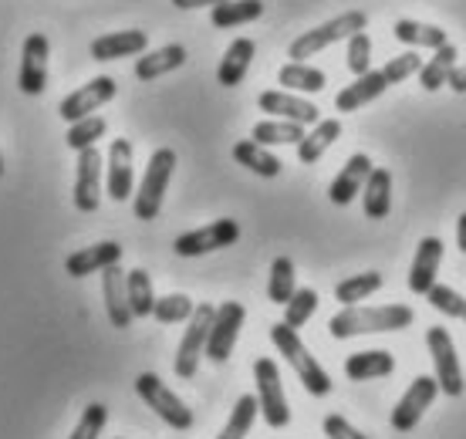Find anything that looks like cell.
Listing matches in <instances>:
<instances>
[{
    "label": "cell",
    "instance_id": "cell-18",
    "mask_svg": "<svg viewBox=\"0 0 466 439\" xmlns=\"http://www.w3.org/2000/svg\"><path fill=\"white\" fill-rule=\"evenodd\" d=\"M118 260H122V247L116 240H102L68 254L65 271H68L71 278H88V274H102L108 264H118Z\"/></svg>",
    "mask_w": 466,
    "mask_h": 439
},
{
    "label": "cell",
    "instance_id": "cell-20",
    "mask_svg": "<svg viewBox=\"0 0 466 439\" xmlns=\"http://www.w3.org/2000/svg\"><path fill=\"white\" fill-rule=\"evenodd\" d=\"M102 294H106V311L112 328H128L132 324V308L126 294V271L118 264H108L102 271Z\"/></svg>",
    "mask_w": 466,
    "mask_h": 439
},
{
    "label": "cell",
    "instance_id": "cell-35",
    "mask_svg": "<svg viewBox=\"0 0 466 439\" xmlns=\"http://www.w3.org/2000/svg\"><path fill=\"white\" fill-rule=\"evenodd\" d=\"M385 278L379 274V271H365V274H355V278H345L339 281V288H335V298L349 308V304H359V301L372 298L375 291L382 288Z\"/></svg>",
    "mask_w": 466,
    "mask_h": 439
},
{
    "label": "cell",
    "instance_id": "cell-31",
    "mask_svg": "<svg viewBox=\"0 0 466 439\" xmlns=\"http://www.w3.org/2000/svg\"><path fill=\"white\" fill-rule=\"evenodd\" d=\"M260 14H264V0H223V4L213 7L210 21L213 27L227 31V27H240V24L257 21Z\"/></svg>",
    "mask_w": 466,
    "mask_h": 439
},
{
    "label": "cell",
    "instance_id": "cell-41",
    "mask_svg": "<svg viewBox=\"0 0 466 439\" xmlns=\"http://www.w3.org/2000/svg\"><path fill=\"white\" fill-rule=\"evenodd\" d=\"M106 423H108V405H102V403L85 405L82 419H78V426H75V433H71L68 439H98L102 429H106Z\"/></svg>",
    "mask_w": 466,
    "mask_h": 439
},
{
    "label": "cell",
    "instance_id": "cell-40",
    "mask_svg": "<svg viewBox=\"0 0 466 439\" xmlns=\"http://www.w3.org/2000/svg\"><path fill=\"white\" fill-rule=\"evenodd\" d=\"M193 308H197V304H193L187 294H166V298H156L152 318L159 324H179V322H189Z\"/></svg>",
    "mask_w": 466,
    "mask_h": 439
},
{
    "label": "cell",
    "instance_id": "cell-8",
    "mask_svg": "<svg viewBox=\"0 0 466 439\" xmlns=\"http://www.w3.org/2000/svg\"><path fill=\"white\" fill-rule=\"evenodd\" d=\"M426 345H430L432 369H436L432 379H436V385H440V393L460 399L466 389V379H463V369H460V359H456V348H453L450 332H446V328H430V332H426Z\"/></svg>",
    "mask_w": 466,
    "mask_h": 439
},
{
    "label": "cell",
    "instance_id": "cell-17",
    "mask_svg": "<svg viewBox=\"0 0 466 439\" xmlns=\"http://www.w3.org/2000/svg\"><path fill=\"white\" fill-rule=\"evenodd\" d=\"M257 105H260V112L278 116V118H284V122H298V126H315L318 122V105H311L308 98H301V95L264 92L257 98Z\"/></svg>",
    "mask_w": 466,
    "mask_h": 439
},
{
    "label": "cell",
    "instance_id": "cell-48",
    "mask_svg": "<svg viewBox=\"0 0 466 439\" xmlns=\"http://www.w3.org/2000/svg\"><path fill=\"white\" fill-rule=\"evenodd\" d=\"M456 243H460V250L466 254V213H460V220H456Z\"/></svg>",
    "mask_w": 466,
    "mask_h": 439
},
{
    "label": "cell",
    "instance_id": "cell-2",
    "mask_svg": "<svg viewBox=\"0 0 466 439\" xmlns=\"http://www.w3.org/2000/svg\"><path fill=\"white\" fill-rule=\"evenodd\" d=\"M270 342H274L280 355L288 359V365L298 372V379H301V385L308 389V393L318 395V399L331 393V375H328V372L321 369V362L308 352V345L298 338V332H294V328H288L284 322L270 324Z\"/></svg>",
    "mask_w": 466,
    "mask_h": 439
},
{
    "label": "cell",
    "instance_id": "cell-49",
    "mask_svg": "<svg viewBox=\"0 0 466 439\" xmlns=\"http://www.w3.org/2000/svg\"><path fill=\"white\" fill-rule=\"evenodd\" d=\"M0 176H4V159H0Z\"/></svg>",
    "mask_w": 466,
    "mask_h": 439
},
{
    "label": "cell",
    "instance_id": "cell-15",
    "mask_svg": "<svg viewBox=\"0 0 466 439\" xmlns=\"http://www.w3.org/2000/svg\"><path fill=\"white\" fill-rule=\"evenodd\" d=\"M369 173H372V159H369L365 152H355V156L341 166V173L331 179V186H328V199H331L335 207H349L351 199L361 193V186H365Z\"/></svg>",
    "mask_w": 466,
    "mask_h": 439
},
{
    "label": "cell",
    "instance_id": "cell-1",
    "mask_svg": "<svg viewBox=\"0 0 466 439\" xmlns=\"http://www.w3.org/2000/svg\"><path fill=\"white\" fill-rule=\"evenodd\" d=\"M416 322L412 308L406 304H382V308H359V304H349L341 308L339 314H331L328 322V335L345 342V338H359V335H375V332H402Z\"/></svg>",
    "mask_w": 466,
    "mask_h": 439
},
{
    "label": "cell",
    "instance_id": "cell-13",
    "mask_svg": "<svg viewBox=\"0 0 466 439\" xmlns=\"http://www.w3.org/2000/svg\"><path fill=\"white\" fill-rule=\"evenodd\" d=\"M75 207L82 213H95L102 207V152L88 146L78 152V173H75Z\"/></svg>",
    "mask_w": 466,
    "mask_h": 439
},
{
    "label": "cell",
    "instance_id": "cell-36",
    "mask_svg": "<svg viewBox=\"0 0 466 439\" xmlns=\"http://www.w3.org/2000/svg\"><path fill=\"white\" fill-rule=\"evenodd\" d=\"M294 291H298V281H294V260L291 257H278V260L270 264V281H268L270 304H288Z\"/></svg>",
    "mask_w": 466,
    "mask_h": 439
},
{
    "label": "cell",
    "instance_id": "cell-32",
    "mask_svg": "<svg viewBox=\"0 0 466 439\" xmlns=\"http://www.w3.org/2000/svg\"><path fill=\"white\" fill-rule=\"evenodd\" d=\"M250 139L257 146H298L304 139V126L298 122H284V118H268V122H257Z\"/></svg>",
    "mask_w": 466,
    "mask_h": 439
},
{
    "label": "cell",
    "instance_id": "cell-14",
    "mask_svg": "<svg viewBox=\"0 0 466 439\" xmlns=\"http://www.w3.org/2000/svg\"><path fill=\"white\" fill-rule=\"evenodd\" d=\"M47 55H51V45H47L45 35H31L24 41L21 51V75H17V88L24 95H41L47 85Z\"/></svg>",
    "mask_w": 466,
    "mask_h": 439
},
{
    "label": "cell",
    "instance_id": "cell-38",
    "mask_svg": "<svg viewBox=\"0 0 466 439\" xmlns=\"http://www.w3.org/2000/svg\"><path fill=\"white\" fill-rule=\"evenodd\" d=\"M318 311V291L315 288H298L291 294V301L284 304V324L288 328H301V324H308V318Z\"/></svg>",
    "mask_w": 466,
    "mask_h": 439
},
{
    "label": "cell",
    "instance_id": "cell-4",
    "mask_svg": "<svg viewBox=\"0 0 466 439\" xmlns=\"http://www.w3.org/2000/svg\"><path fill=\"white\" fill-rule=\"evenodd\" d=\"M365 24H369V17H365L361 11L339 14L335 21H325L321 27H315V31H304L301 37H294L291 47H288V58L291 61L311 58V55H318V51L339 45V41H349L355 31H365Z\"/></svg>",
    "mask_w": 466,
    "mask_h": 439
},
{
    "label": "cell",
    "instance_id": "cell-34",
    "mask_svg": "<svg viewBox=\"0 0 466 439\" xmlns=\"http://www.w3.org/2000/svg\"><path fill=\"white\" fill-rule=\"evenodd\" d=\"M396 37L402 41V45H412V47H436L446 45L450 37H446L443 27H436V24H422V21H409V17H402V21H396Z\"/></svg>",
    "mask_w": 466,
    "mask_h": 439
},
{
    "label": "cell",
    "instance_id": "cell-24",
    "mask_svg": "<svg viewBox=\"0 0 466 439\" xmlns=\"http://www.w3.org/2000/svg\"><path fill=\"white\" fill-rule=\"evenodd\" d=\"M254 55H257V45L250 37H237V41L227 47L220 68H217V81H220L223 88H237V85L247 78V68H250Z\"/></svg>",
    "mask_w": 466,
    "mask_h": 439
},
{
    "label": "cell",
    "instance_id": "cell-27",
    "mask_svg": "<svg viewBox=\"0 0 466 439\" xmlns=\"http://www.w3.org/2000/svg\"><path fill=\"white\" fill-rule=\"evenodd\" d=\"M339 136H341V122L339 118H318L315 122V128L311 132H304V139L298 142V159L304 162V166H311V162H318L321 156H325L335 142H339Z\"/></svg>",
    "mask_w": 466,
    "mask_h": 439
},
{
    "label": "cell",
    "instance_id": "cell-50",
    "mask_svg": "<svg viewBox=\"0 0 466 439\" xmlns=\"http://www.w3.org/2000/svg\"><path fill=\"white\" fill-rule=\"evenodd\" d=\"M463 322H466V308H463Z\"/></svg>",
    "mask_w": 466,
    "mask_h": 439
},
{
    "label": "cell",
    "instance_id": "cell-16",
    "mask_svg": "<svg viewBox=\"0 0 466 439\" xmlns=\"http://www.w3.org/2000/svg\"><path fill=\"white\" fill-rule=\"evenodd\" d=\"M440 264H443V240L440 237H426L416 247V257H412V267H409V291L412 294H426L436 284Z\"/></svg>",
    "mask_w": 466,
    "mask_h": 439
},
{
    "label": "cell",
    "instance_id": "cell-21",
    "mask_svg": "<svg viewBox=\"0 0 466 439\" xmlns=\"http://www.w3.org/2000/svg\"><path fill=\"white\" fill-rule=\"evenodd\" d=\"M146 45H149L146 31H112V35H102L92 41V58L95 61L132 58V55H142Z\"/></svg>",
    "mask_w": 466,
    "mask_h": 439
},
{
    "label": "cell",
    "instance_id": "cell-28",
    "mask_svg": "<svg viewBox=\"0 0 466 439\" xmlns=\"http://www.w3.org/2000/svg\"><path fill=\"white\" fill-rule=\"evenodd\" d=\"M233 159L240 162L244 169H250V173L264 176V179H274V176H280V166L284 162L274 156V152L268 149V146H257L254 139H244L233 146Z\"/></svg>",
    "mask_w": 466,
    "mask_h": 439
},
{
    "label": "cell",
    "instance_id": "cell-23",
    "mask_svg": "<svg viewBox=\"0 0 466 439\" xmlns=\"http://www.w3.org/2000/svg\"><path fill=\"white\" fill-rule=\"evenodd\" d=\"M396 372V359L392 352H382V348H372V352H355L345 359V375L351 382H369V379H385Z\"/></svg>",
    "mask_w": 466,
    "mask_h": 439
},
{
    "label": "cell",
    "instance_id": "cell-42",
    "mask_svg": "<svg viewBox=\"0 0 466 439\" xmlns=\"http://www.w3.org/2000/svg\"><path fill=\"white\" fill-rule=\"evenodd\" d=\"M349 71L359 78L365 71H372V37L365 31H355L349 37Z\"/></svg>",
    "mask_w": 466,
    "mask_h": 439
},
{
    "label": "cell",
    "instance_id": "cell-11",
    "mask_svg": "<svg viewBox=\"0 0 466 439\" xmlns=\"http://www.w3.org/2000/svg\"><path fill=\"white\" fill-rule=\"evenodd\" d=\"M118 92V81L108 78V75H98V78H92L88 85H82L78 92H71L61 98L58 105V116L65 118V122H78V118L92 116V112H98L106 102H112Z\"/></svg>",
    "mask_w": 466,
    "mask_h": 439
},
{
    "label": "cell",
    "instance_id": "cell-6",
    "mask_svg": "<svg viewBox=\"0 0 466 439\" xmlns=\"http://www.w3.org/2000/svg\"><path fill=\"white\" fill-rule=\"evenodd\" d=\"M254 382H257V409L270 429H284L291 423V409L284 399V385H280V369L274 359L254 362Z\"/></svg>",
    "mask_w": 466,
    "mask_h": 439
},
{
    "label": "cell",
    "instance_id": "cell-10",
    "mask_svg": "<svg viewBox=\"0 0 466 439\" xmlns=\"http://www.w3.org/2000/svg\"><path fill=\"white\" fill-rule=\"evenodd\" d=\"M240 240V223L237 220H217L210 227H199V230H189L183 237H176L173 250L179 257H199L210 254V250H223V247H233Z\"/></svg>",
    "mask_w": 466,
    "mask_h": 439
},
{
    "label": "cell",
    "instance_id": "cell-44",
    "mask_svg": "<svg viewBox=\"0 0 466 439\" xmlns=\"http://www.w3.org/2000/svg\"><path fill=\"white\" fill-rule=\"evenodd\" d=\"M420 68H422L420 55H416V51H406V55H399V58H389V65L382 68V75H385V81H389V85H399V81L412 78Z\"/></svg>",
    "mask_w": 466,
    "mask_h": 439
},
{
    "label": "cell",
    "instance_id": "cell-12",
    "mask_svg": "<svg viewBox=\"0 0 466 439\" xmlns=\"http://www.w3.org/2000/svg\"><path fill=\"white\" fill-rule=\"evenodd\" d=\"M436 395H440L436 379H432V375H416L412 385L406 389V395H402L396 403V409H392V429H396V433H412Z\"/></svg>",
    "mask_w": 466,
    "mask_h": 439
},
{
    "label": "cell",
    "instance_id": "cell-39",
    "mask_svg": "<svg viewBox=\"0 0 466 439\" xmlns=\"http://www.w3.org/2000/svg\"><path fill=\"white\" fill-rule=\"evenodd\" d=\"M106 118L102 116H85V118H78V122H71V128H68V146L75 152H82V149H88V146H95V142L106 136Z\"/></svg>",
    "mask_w": 466,
    "mask_h": 439
},
{
    "label": "cell",
    "instance_id": "cell-25",
    "mask_svg": "<svg viewBox=\"0 0 466 439\" xmlns=\"http://www.w3.org/2000/svg\"><path fill=\"white\" fill-rule=\"evenodd\" d=\"M361 207H365L369 220L389 217V207H392V176H389V169L372 166V173L361 186Z\"/></svg>",
    "mask_w": 466,
    "mask_h": 439
},
{
    "label": "cell",
    "instance_id": "cell-7",
    "mask_svg": "<svg viewBox=\"0 0 466 439\" xmlns=\"http://www.w3.org/2000/svg\"><path fill=\"white\" fill-rule=\"evenodd\" d=\"M247 322V308L240 301H223L220 308L213 311V322H210V335H207V348H203V355L217 365L230 359L233 345H237V335H240V328Z\"/></svg>",
    "mask_w": 466,
    "mask_h": 439
},
{
    "label": "cell",
    "instance_id": "cell-5",
    "mask_svg": "<svg viewBox=\"0 0 466 439\" xmlns=\"http://www.w3.org/2000/svg\"><path fill=\"white\" fill-rule=\"evenodd\" d=\"M136 393H139V399L149 405L156 416L163 419L166 426L179 429V433H187L193 426V413L187 409V403L173 389H166L156 372H142L139 379H136Z\"/></svg>",
    "mask_w": 466,
    "mask_h": 439
},
{
    "label": "cell",
    "instance_id": "cell-3",
    "mask_svg": "<svg viewBox=\"0 0 466 439\" xmlns=\"http://www.w3.org/2000/svg\"><path fill=\"white\" fill-rule=\"evenodd\" d=\"M176 169V152L173 149H156L149 156L146 176H142L139 189H136V220H156L163 209L166 189Z\"/></svg>",
    "mask_w": 466,
    "mask_h": 439
},
{
    "label": "cell",
    "instance_id": "cell-46",
    "mask_svg": "<svg viewBox=\"0 0 466 439\" xmlns=\"http://www.w3.org/2000/svg\"><path fill=\"white\" fill-rule=\"evenodd\" d=\"M446 85H450L453 92L463 95V92H466V65H456V68L450 71V78H446Z\"/></svg>",
    "mask_w": 466,
    "mask_h": 439
},
{
    "label": "cell",
    "instance_id": "cell-37",
    "mask_svg": "<svg viewBox=\"0 0 466 439\" xmlns=\"http://www.w3.org/2000/svg\"><path fill=\"white\" fill-rule=\"evenodd\" d=\"M257 395H240L237 405H233L230 419H227V426L220 429V436L217 439H247V433L254 429V419H257Z\"/></svg>",
    "mask_w": 466,
    "mask_h": 439
},
{
    "label": "cell",
    "instance_id": "cell-33",
    "mask_svg": "<svg viewBox=\"0 0 466 439\" xmlns=\"http://www.w3.org/2000/svg\"><path fill=\"white\" fill-rule=\"evenodd\" d=\"M126 294H128V308H132V318H149L152 304H156V291H152L149 271H128L126 274Z\"/></svg>",
    "mask_w": 466,
    "mask_h": 439
},
{
    "label": "cell",
    "instance_id": "cell-19",
    "mask_svg": "<svg viewBox=\"0 0 466 439\" xmlns=\"http://www.w3.org/2000/svg\"><path fill=\"white\" fill-rule=\"evenodd\" d=\"M132 186H136V176H132V142L116 139L108 146V197L116 203H126L132 197Z\"/></svg>",
    "mask_w": 466,
    "mask_h": 439
},
{
    "label": "cell",
    "instance_id": "cell-47",
    "mask_svg": "<svg viewBox=\"0 0 466 439\" xmlns=\"http://www.w3.org/2000/svg\"><path fill=\"white\" fill-rule=\"evenodd\" d=\"M217 4H223V0H173V7H179V11H197V7H217Z\"/></svg>",
    "mask_w": 466,
    "mask_h": 439
},
{
    "label": "cell",
    "instance_id": "cell-9",
    "mask_svg": "<svg viewBox=\"0 0 466 439\" xmlns=\"http://www.w3.org/2000/svg\"><path fill=\"white\" fill-rule=\"evenodd\" d=\"M213 304H197L193 314H189V328L183 342H179V352H176V362L173 369L179 379H193L197 375V365H199V355H203V348H207V335H210V322H213Z\"/></svg>",
    "mask_w": 466,
    "mask_h": 439
},
{
    "label": "cell",
    "instance_id": "cell-26",
    "mask_svg": "<svg viewBox=\"0 0 466 439\" xmlns=\"http://www.w3.org/2000/svg\"><path fill=\"white\" fill-rule=\"evenodd\" d=\"M187 65V47L183 45H166L159 51H149V55H142L136 61V78L139 81H156L169 75V71L183 68Z\"/></svg>",
    "mask_w": 466,
    "mask_h": 439
},
{
    "label": "cell",
    "instance_id": "cell-45",
    "mask_svg": "<svg viewBox=\"0 0 466 439\" xmlns=\"http://www.w3.org/2000/svg\"><path fill=\"white\" fill-rule=\"evenodd\" d=\"M325 436L328 439H369V436H361L359 429L351 426L345 416H328L325 419Z\"/></svg>",
    "mask_w": 466,
    "mask_h": 439
},
{
    "label": "cell",
    "instance_id": "cell-30",
    "mask_svg": "<svg viewBox=\"0 0 466 439\" xmlns=\"http://www.w3.org/2000/svg\"><path fill=\"white\" fill-rule=\"evenodd\" d=\"M456 58H460V51H456L450 41L436 47V55H432V58L416 71L422 88H426V92H440V88L446 85V78H450V71L456 68Z\"/></svg>",
    "mask_w": 466,
    "mask_h": 439
},
{
    "label": "cell",
    "instance_id": "cell-22",
    "mask_svg": "<svg viewBox=\"0 0 466 439\" xmlns=\"http://www.w3.org/2000/svg\"><path fill=\"white\" fill-rule=\"evenodd\" d=\"M385 88H389V81H385L382 71H365V75H359V78L351 81L349 88H341L339 98H335V108L339 112H359L361 105L375 102Z\"/></svg>",
    "mask_w": 466,
    "mask_h": 439
},
{
    "label": "cell",
    "instance_id": "cell-29",
    "mask_svg": "<svg viewBox=\"0 0 466 439\" xmlns=\"http://www.w3.org/2000/svg\"><path fill=\"white\" fill-rule=\"evenodd\" d=\"M278 85H284L288 92H301V95H318L325 92V71L321 68H311V65H304V61H291V65H284L278 71Z\"/></svg>",
    "mask_w": 466,
    "mask_h": 439
},
{
    "label": "cell",
    "instance_id": "cell-43",
    "mask_svg": "<svg viewBox=\"0 0 466 439\" xmlns=\"http://www.w3.org/2000/svg\"><path fill=\"white\" fill-rule=\"evenodd\" d=\"M426 298H430L432 308H436L440 314H446V318H463L466 298L463 294H456L453 288H446V284H432V288L426 291Z\"/></svg>",
    "mask_w": 466,
    "mask_h": 439
}]
</instances>
